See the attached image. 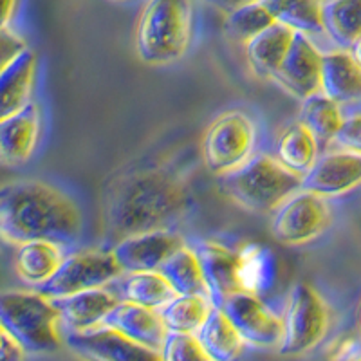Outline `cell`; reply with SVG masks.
Wrapping results in <instances>:
<instances>
[{
  "mask_svg": "<svg viewBox=\"0 0 361 361\" xmlns=\"http://www.w3.org/2000/svg\"><path fill=\"white\" fill-rule=\"evenodd\" d=\"M334 143L341 148H349V150L361 154V114H354L343 119V125H341Z\"/></svg>",
  "mask_w": 361,
  "mask_h": 361,
  "instance_id": "obj_34",
  "label": "cell"
},
{
  "mask_svg": "<svg viewBox=\"0 0 361 361\" xmlns=\"http://www.w3.org/2000/svg\"><path fill=\"white\" fill-rule=\"evenodd\" d=\"M37 66V53L25 47L0 69V119L17 114L33 102Z\"/></svg>",
  "mask_w": 361,
  "mask_h": 361,
  "instance_id": "obj_19",
  "label": "cell"
},
{
  "mask_svg": "<svg viewBox=\"0 0 361 361\" xmlns=\"http://www.w3.org/2000/svg\"><path fill=\"white\" fill-rule=\"evenodd\" d=\"M257 125L240 111H228L209 123L202 137V159L206 169L222 177L235 172L255 156Z\"/></svg>",
  "mask_w": 361,
  "mask_h": 361,
  "instance_id": "obj_7",
  "label": "cell"
},
{
  "mask_svg": "<svg viewBox=\"0 0 361 361\" xmlns=\"http://www.w3.org/2000/svg\"><path fill=\"white\" fill-rule=\"evenodd\" d=\"M15 8H17V0H0V31L9 29Z\"/></svg>",
  "mask_w": 361,
  "mask_h": 361,
  "instance_id": "obj_38",
  "label": "cell"
},
{
  "mask_svg": "<svg viewBox=\"0 0 361 361\" xmlns=\"http://www.w3.org/2000/svg\"><path fill=\"white\" fill-rule=\"evenodd\" d=\"M238 291L264 296L273 289L279 276L275 253L257 243H246L237 250Z\"/></svg>",
  "mask_w": 361,
  "mask_h": 361,
  "instance_id": "obj_21",
  "label": "cell"
},
{
  "mask_svg": "<svg viewBox=\"0 0 361 361\" xmlns=\"http://www.w3.org/2000/svg\"><path fill=\"white\" fill-rule=\"evenodd\" d=\"M188 180L166 164H143L116 173L103 186V228L112 240L173 230L192 214Z\"/></svg>",
  "mask_w": 361,
  "mask_h": 361,
  "instance_id": "obj_1",
  "label": "cell"
},
{
  "mask_svg": "<svg viewBox=\"0 0 361 361\" xmlns=\"http://www.w3.org/2000/svg\"><path fill=\"white\" fill-rule=\"evenodd\" d=\"M183 246H186L183 235L173 230H157L121 238L112 246V253L125 273L157 271Z\"/></svg>",
  "mask_w": 361,
  "mask_h": 361,
  "instance_id": "obj_14",
  "label": "cell"
},
{
  "mask_svg": "<svg viewBox=\"0 0 361 361\" xmlns=\"http://www.w3.org/2000/svg\"><path fill=\"white\" fill-rule=\"evenodd\" d=\"M333 222L325 197L300 188L273 212L271 235L283 246H304L324 235Z\"/></svg>",
  "mask_w": 361,
  "mask_h": 361,
  "instance_id": "obj_9",
  "label": "cell"
},
{
  "mask_svg": "<svg viewBox=\"0 0 361 361\" xmlns=\"http://www.w3.org/2000/svg\"><path fill=\"white\" fill-rule=\"evenodd\" d=\"M322 60L324 53L305 33H296L282 66L273 74V82L298 99L322 92Z\"/></svg>",
  "mask_w": 361,
  "mask_h": 361,
  "instance_id": "obj_12",
  "label": "cell"
},
{
  "mask_svg": "<svg viewBox=\"0 0 361 361\" xmlns=\"http://www.w3.org/2000/svg\"><path fill=\"white\" fill-rule=\"evenodd\" d=\"M193 251L201 262L209 300L221 309L231 295L240 293L237 280V250H230L217 240H199Z\"/></svg>",
  "mask_w": 361,
  "mask_h": 361,
  "instance_id": "obj_16",
  "label": "cell"
},
{
  "mask_svg": "<svg viewBox=\"0 0 361 361\" xmlns=\"http://www.w3.org/2000/svg\"><path fill=\"white\" fill-rule=\"evenodd\" d=\"M275 22V17L271 15L269 9L260 0H255V2L244 4L228 13L224 27L226 33L230 35L233 40L247 44L251 38L262 33L264 29H267Z\"/></svg>",
  "mask_w": 361,
  "mask_h": 361,
  "instance_id": "obj_32",
  "label": "cell"
},
{
  "mask_svg": "<svg viewBox=\"0 0 361 361\" xmlns=\"http://www.w3.org/2000/svg\"><path fill=\"white\" fill-rule=\"evenodd\" d=\"M161 361H209L197 334L169 333L159 350Z\"/></svg>",
  "mask_w": 361,
  "mask_h": 361,
  "instance_id": "obj_33",
  "label": "cell"
},
{
  "mask_svg": "<svg viewBox=\"0 0 361 361\" xmlns=\"http://www.w3.org/2000/svg\"><path fill=\"white\" fill-rule=\"evenodd\" d=\"M109 288L118 295L119 300L130 304L143 305V307L161 311L170 300L177 296L169 280L159 271H135L123 273Z\"/></svg>",
  "mask_w": 361,
  "mask_h": 361,
  "instance_id": "obj_23",
  "label": "cell"
},
{
  "mask_svg": "<svg viewBox=\"0 0 361 361\" xmlns=\"http://www.w3.org/2000/svg\"><path fill=\"white\" fill-rule=\"evenodd\" d=\"M276 22L296 33H324L322 6L318 0H260Z\"/></svg>",
  "mask_w": 361,
  "mask_h": 361,
  "instance_id": "obj_31",
  "label": "cell"
},
{
  "mask_svg": "<svg viewBox=\"0 0 361 361\" xmlns=\"http://www.w3.org/2000/svg\"><path fill=\"white\" fill-rule=\"evenodd\" d=\"M282 356H302L316 349L331 329V309L311 283L298 282L282 312Z\"/></svg>",
  "mask_w": 361,
  "mask_h": 361,
  "instance_id": "obj_6",
  "label": "cell"
},
{
  "mask_svg": "<svg viewBox=\"0 0 361 361\" xmlns=\"http://www.w3.org/2000/svg\"><path fill=\"white\" fill-rule=\"evenodd\" d=\"M125 271L112 250H83L66 255L60 267L37 291L47 298H63L90 289L107 288Z\"/></svg>",
  "mask_w": 361,
  "mask_h": 361,
  "instance_id": "obj_8",
  "label": "cell"
},
{
  "mask_svg": "<svg viewBox=\"0 0 361 361\" xmlns=\"http://www.w3.org/2000/svg\"><path fill=\"white\" fill-rule=\"evenodd\" d=\"M214 307L206 295H177L161 309L159 314L169 333L197 334Z\"/></svg>",
  "mask_w": 361,
  "mask_h": 361,
  "instance_id": "obj_28",
  "label": "cell"
},
{
  "mask_svg": "<svg viewBox=\"0 0 361 361\" xmlns=\"http://www.w3.org/2000/svg\"><path fill=\"white\" fill-rule=\"evenodd\" d=\"M157 271L169 280L177 295L208 296L204 273H202L201 262H199V257L193 247L183 246L180 250H177Z\"/></svg>",
  "mask_w": 361,
  "mask_h": 361,
  "instance_id": "obj_29",
  "label": "cell"
},
{
  "mask_svg": "<svg viewBox=\"0 0 361 361\" xmlns=\"http://www.w3.org/2000/svg\"><path fill=\"white\" fill-rule=\"evenodd\" d=\"M349 53H350V56L354 58V62L361 67V37L357 38L353 45H350Z\"/></svg>",
  "mask_w": 361,
  "mask_h": 361,
  "instance_id": "obj_40",
  "label": "cell"
},
{
  "mask_svg": "<svg viewBox=\"0 0 361 361\" xmlns=\"http://www.w3.org/2000/svg\"><path fill=\"white\" fill-rule=\"evenodd\" d=\"M15 273L31 289H38L56 273L66 259V247L49 240H33L15 247Z\"/></svg>",
  "mask_w": 361,
  "mask_h": 361,
  "instance_id": "obj_22",
  "label": "cell"
},
{
  "mask_svg": "<svg viewBox=\"0 0 361 361\" xmlns=\"http://www.w3.org/2000/svg\"><path fill=\"white\" fill-rule=\"evenodd\" d=\"M25 350L0 327V361H25Z\"/></svg>",
  "mask_w": 361,
  "mask_h": 361,
  "instance_id": "obj_37",
  "label": "cell"
},
{
  "mask_svg": "<svg viewBox=\"0 0 361 361\" xmlns=\"http://www.w3.org/2000/svg\"><path fill=\"white\" fill-rule=\"evenodd\" d=\"M357 350H361L360 341L354 336H350V334H345V336L336 338L333 343L329 345L327 357L329 361H345L349 360L350 356H354Z\"/></svg>",
  "mask_w": 361,
  "mask_h": 361,
  "instance_id": "obj_36",
  "label": "cell"
},
{
  "mask_svg": "<svg viewBox=\"0 0 361 361\" xmlns=\"http://www.w3.org/2000/svg\"><path fill=\"white\" fill-rule=\"evenodd\" d=\"M209 2L217 6V8H222V9H226V11L230 13V11H233V9L240 8V6L250 4V2H255V0H209Z\"/></svg>",
  "mask_w": 361,
  "mask_h": 361,
  "instance_id": "obj_39",
  "label": "cell"
},
{
  "mask_svg": "<svg viewBox=\"0 0 361 361\" xmlns=\"http://www.w3.org/2000/svg\"><path fill=\"white\" fill-rule=\"evenodd\" d=\"M102 325L157 353L169 334L159 311L123 302V300H119L116 307L103 318Z\"/></svg>",
  "mask_w": 361,
  "mask_h": 361,
  "instance_id": "obj_18",
  "label": "cell"
},
{
  "mask_svg": "<svg viewBox=\"0 0 361 361\" xmlns=\"http://www.w3.org/2000/svg\"><path fill=\"white\" fill-rule=\"evenodd\" d=\"M82 230V209L56 186L37 179L0 186V244L18 247L49 240L69 247Z\"/></svg>",
  "mask_w": 361,
  "mask_h": 361,
  "instance_id": "obj_2",
  "label": "cell"
},
{
  "mask_svg": "<svg viewBox=\"0 0 361 361\" xmlns=\"http://www.w3.org/2000/svg\"><path fill=\"white\" fill-rule=\"evenodd\" d=\"M345 361H361V350H357V353L354 354V356H350L349 360H345Z\"/></svg>",
  "mask_w": 361,
  "mask_h": 361,
  "instance_id": "obj_41",
  "label": "cell"
},
{
  "mask_svg": "<svg viewBox=\"0 0 361 361\" xmlns=\"http://www.w3.org/2000/svg\"><path fill=\"white\" fill-rule=\"evenodd\" d=\"M63 343L82 361H161L157 350L98 325L83 333H66Z\"/></svg>",
  "mask_w": 361,
  "mask_h": 361,
  "instance_id": "obj_11",
  "label": "cell"
},
{
  "mask_svg": "<svg viewBox=\"0 0 361 361\" xmlns=\"http://www.w3.org/2000/svg\"><path fill=\"white\" fill-rule=\"evenodd\" d=\"M343 119L340 105L329 96H325L324 92H316L302 102L300 121L312 132L320 147L336 140Z\"/></svg>",
  "mask_w": 361,
  "mask_h": 361,
  "instance_id": "obj_30",
  "label": "cell"
},
{
  "mask_svg": "<svg viewBox=\"0 0 361 361\" xmlns=\"http://www.w3.org/2000/svg\"><path fill=\"white\" fill-rule=\"evenodd\" d=\"M302 176L288 170L271 154H255L235 172L221 177L222 192L240 208L273 214L286 199L302 188Z\"/></svg>",
  "mask_w": 361,
  "mask_h": 361,
  "instance_id": "obj_5",
  "label": "cell"
},
{
  "mask_svg": "<svg viewBox=\"0 0 361 361\" xmlns=\"http://www.w3.org/2000/svg\"><path fill=\"white\" fill-rule=\"evenodd\" d=\"M222 311L243 336L244 343L259 349H279L282 343V314L250 293H235L222 304Z\"/></svg>",
  "mask_w": 361,
  "mask_h": 361,
  "instance_id": "obj_10",
  "label": "cell"
},
{
  "mask_svg": "<svg viewBox=\"0 0 361 361\" xmlns=\"http://www.w3.org/2000/svg\"><path fill=\"white\" fill-rule=\"evenodd\" d=\"M42 134V112L31 102L17 114L0 119V164L18 166L33 157Z\"/></svg>",
  "mask_w": 361,
  "mask_h": 361,
  "instance_id": "obj_15",
  "label": "cell"
},
{
  "mask_svg": "<svg viewBox=\"0 0 361 361\" xmlns=\"http://www.w3.org/2000/svg\"><path fill=\"white\" fill-rule=\"evenodd\" d=\"M197 338L209 361H237L246 347L235 325L219 307L212 309Z\"/></svg>",
  "mask_w": 361,
  "mask_h": 361,
  "instance_id": "obj_25",
  "label": "cell"
},
{
  "mask_svg": "<svg viewBox=\"0 0 361 361\" xmlns=\"http://www.w3.org/2000/svg\"><path fill=\"white\" fill-rule=\"evenodd\" d=\"M118 302V295L109 286L53 300L54 307L60 314L63 334L83 333V331L98 327Z\"/></svg>",
  "mask_w": 361,
  "mask_h": 361,
  "instance_id": "obj_17",
  "label": "cell"
},
{
  "mask_svg": "<svg viewBox=\"0 0 361 361\" xmlns=\"http://www.w3.org/2000/svg\"><path fill=\"white\" fill-rule=\"evenodd\" d=\"M25 47H27V44H25L24 38L18 37L17 33H13L11 29L0 31V69H2L11 58L17 56L20 51H24Z\"/></svg>",
  "mask_w": 361,
  "mask_h": 361,
  "instance_id": "obj_35",
  "label": "cell"
},
{
  "mask_svg": "<svg viewBox=\"0 0 361 361\" xmlns=\"http://www.w3.org/2000/svg\"><path fill=\"white\" fill-rule=\"evenodd\" d=\"M322 92L338 105L361 102V67L349 49L324 53L322 60Z\"/></svg>",
  "mask_w": 361,
  "mask_h": 361,
  "instance_id": "obj_20",
  "label": "cell"
},
{
  "mask_svg": "<svg viewBox=\"0 0 361 361\" xmlns=\"http://www.w3.org/2000/svg\"><path fill=\"white\" fill-rule=\"evenodd\" d=\"M357 325H360V333H361V305H360V312H357Z\"/></svg>",
  "mask_w": 361,
  "mask_h": 361,
  "instance_id": "obj_42",
  "label": "cell"
},
{
  "mask_svg": "<svg viewBox=\"0 0 361 361\" xmlns=\"http://www.w3.org/2000/svg\"><path fill=\"white\" fill-rule=\"evenodd\" d=\"M318 2H320V4H324V2H327V0H318Z\"/></svg>",
  "mask_w": 361,
  "mask_h": 361,
  "instance_id": "obj_43",
  "label": "cell"
},
{
  "mask_svg": "<svg viewBox=\"0 0 361 361\" xmlns=\"http://www.w3.org/2000/svg\"><path fill=\"white\" fill-rule=\"evenodd\" d=\"M192 37V0H148L135 25V53L147 66H172L188 53Z\"/></svg>",
  "mask_w": 361,
  "mask_h": 361,
  "instance_id": "obj_3",
  "label": "cell"
},
{
  "mask_svg": "<svg viewBox=\"0 0 361 361\" xmlns=\"http://www.w3.org/2000/svg\"><path fill=\"white\" fill-rule=\"evenodd\" d=\"M0 327L25 354L54 353L63 343L58 309L37 289L0 293Z\"/></svg>",
  "mask_w": 361,
  "mask_h": 361,
  "instance_id": "obj_4",
  "label": "cell"
},
{
  "mask_svg": "<svg viewBox=\"0 0 361 361\" xmlns=\"http://www.w3.org/2000/svg\"><path fill=\"white\" fill-rule=\"evenodd\" d=\"M361 186V154L338 148L318 157L302 179V188L325 199L341 197Z\"/></svg>",
  "mask_w": 361,
  "mask_h": 361,
  "instance_id": "obj_13",
  "label": "cell"
},
{
  "mask_svg": "<svg viewBox=\"0 0 361 361\" xmlns=\"http://www.w3.org/2000/svg\"><path fill=\"white\" fill-rule=\"evenodd\" d=\"M296 31L288 25L275 22L262 33L251 38L246 45V56L251 71L260 78H273V74L282 66Z\"/></svg>",
  "mask_w": 361,
  "mask_h": 361,
  "instance_id": "obj_24",
  "label": "cell"
},
{
  "mask_svg": "<svg viewBox=\"0 0 361 361\" xmlns=\"http://www.w3.org/2000/svg\"><path fill=\"white\" fill-rule=\"evenodd\" d=\"M324 33L340 49H349L361 37V0H327L322 6Z\"/></svg>",
  "mask_w": 361,
  "mask_h": 361,
  "instance_id": "obj_27",
  "label": "cell"
},
{
  "mask_svg": "<svg viewBox=\"0 0 361 361\" xmlns=\"http://www.w3.org/2000/svg\"><path fill=\"white\" fill-rule=\"evenodd\" d=\"M275 157L286 169L304 177L320 157V143L302 121H296L279 135Z\"/></svg>",
  "mask_w": 361,
  "mask_h": 361,
  "instance_id": "obj_26",
  "label": "cell"
}]
</instances>
